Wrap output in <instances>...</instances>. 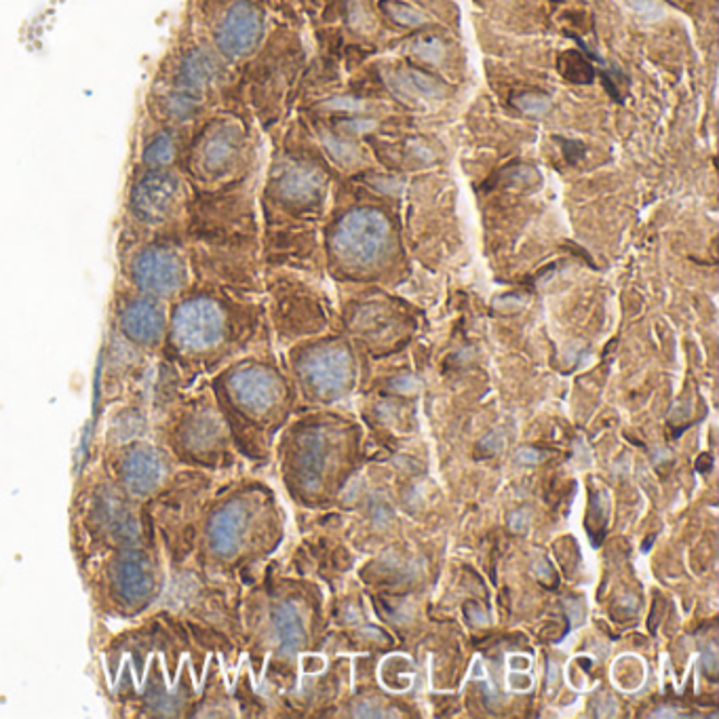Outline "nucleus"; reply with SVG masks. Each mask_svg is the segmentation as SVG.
Returning <instances> with one entry per match:
<instances>
[{"label": "nucleus", "mask_w": 719, "mask_h": 719, "mask_svg": "<svg viewBox=\"0 0 719 719\" xmlns=\"http://www.w3.org/2000/svg\"><path fill=\"white\" fill-rule=\"evenodd\" d=\"M326 144H328V148L332 150L338 159H349L351 155H355V148H353V146L342 144L338 138H328L326 139Z\"/></svg>", "instance_id": "bb28decb"}, {"label": "nucleus", "mask_w": 719, "mask_h": 719, "mask_svg": "<svg viewBox=\"0 0 719 719\" xmlns=\"http://www.w3.org/2000/svg\"><path fill=\"white\" fill-rule=\"evenodd\" d=\"M228 577L201 568L194 559L169 566L163 595L157 608L184 620L214 652L224 654L232 643V606L226 589Z\"/></svg>", "instance_id": "9b49d317"}, {"label": "nucleus", "mask_w": 719, "mask_h": 719, "mask_svg": "<svg viewBox=\"0 0 719 719\" xmlns=\"http://www.w3.org/2000/svg\"><path fill=\"white\" fill-rule=\"evenodd\" d=\"M167 568L159 547H127L89 559L79 572L95 623H132L157 608Z\"/></svg>", "instance_id": "20e7f679"}, {"label": "nucleus", "mask_w": 719, "mask_h": 719, "mask_svg": "<svg viewBox=\"0 0 719 719\" xmlns=\"http://www.w3.org/2000/svg\"><path fill=\"white\" fill-rule=\"evenodd\" d=\"M116 278L171 305L193 287L186 237L171 235L116 241Z\"/></svg>", "instance_id": "f8f14e48"}, {"label": "nucleus", "mask_w": 719, "mask_h": 719, "mask_svg": "<svg viewBox=\"0 0 719 719\" xmlns=\"http://www.w3.org/2000/svg\"><path fill=\"white\" fill-rule=\"evenodd\" d=\"M235 447L248 449L251 429L269 424L285 397L277 369L266 361L237 360L207 378Z\"/></svg>", "instance_id": "9d476101"}, {"label": "nucleus", "mask_w": 719, "mask_h": 719, "mask_svg": "<svg viewBox=\"0 0 719 719\" xmlns=\"http://www.w3.org/2000/svg\"><path fill=\"white\" fill-rule=\"evenodd\" d=\"M193 129L173 127L139 114L136 136L132 141L129 167L141 169H182Z\"/></svg>", "instance_id": "6ab92c4d"}, {"label": "nucleus", "mask_w": 719, "mask_h": 719, "mask_svg": "<svg viewBox=\"0 0 719 719\" xmlns=\"http://www.w3.org/2000/svg\"><path fill=\"white\" fill-rule=\"evenodd\" d=\"M68 517L70 547L79 568L116 549L157 547L144 504L125 494L95 458H89L77 477Z\"/></svg>", "instance_id": "7ed1b4c3"}, {"label": "nucleus", "mask_w": 719, "mask_h": 719, "mask_svg": "<svg viewBox=\"0 0 719 719\" xmlns=\"http://www.w3.org/2000/svg\"><path fill=\"white\" fill-rule=\"evenodd\" d=\"M152 437L182 469L221 472L235 463V443L207 380L186 388L152 422Z\"/></svg>", "instance_id": "39448f33"}, {"label": "nucleus", "mask_w": 719, "mask_h": 719, "mask_svg": "<svg viewBox=\"0 0 719 719\" xmlns=\"http://www.w3.org/2000/svg\"><path fill=\"white\" fill-rule=\"evenodd\" d=\"M109 328L152 357H161L169 328V303L141 294L121 278L109 300Z\"/></svg>", "instance_id": "dca6fc26"}, {"label": "nucleus", "mask_w": 719, "mask_h": 719, "mask_svg": "<svg viewBox=\"0 0 719 719\" xmlns=\"http://www.w3.org/2000/svg\"><path fill=\"white\" fill-rule=\"evenodd\" d=\"M298 374L321 395L340 392L351 380V355L340 346H317L298 360Z\"/></svg>", "instance_id": "5701e85b"}, {"label": "nucleus", "mask_w": 719, "mask_h": 719, "mask_svg": "<svg viewBox=\"0 0 719 719\" xmlns=\"http://www.w3.org/2000/svg\"><path fill=\"white\" fill-rule=\"evenodd\" d=\"M152 437V418L148 410V401L144 397L118 401L104 410L102 431L98 440L91 443V454L116 447L121 443Z\"/></svg>", "instance_id": "412c9836"}, {"label": "nucleus", "mask_w": 719, "mask_h": 719, "mask_svg": "<svg viewBox=\"0 0 719 719\" xmlns=\"http://www.w3.org/2000/svg\"><path fill=\"white\" fill-rule=\"evenodd\" d=\"M517 104L522 111L529 112V114H543L549 109V100L543 95H524V98H520Z\"/></svg>", "instance_id": "a878e982"}, {"label": "nucleus", "mask_w": 719, "mask_h": 719, "mask_svg": "<svg viewBox=\"0 0 719 719\" xmlns=\"http://www.w3.org/2000/svg\"><path fill=\"white\" fill-rule=\"evenodd\" d=\"M388 9H390V13L395 15V20H399V22H403V24H418V13L412 11V9H408V7H399V9L388 7Z\"/></svg>", "instance_id": "cd10ccee"}, {"label": "nucleus", "mask_w": 719, "mask_h": 719, "mask_svg": "<svg viewBox=\"0 0 719 719\" xmlns=\"http://www.w3.org/2000/svg\"><path fill=\"white\" fill-rule=\"evenodd\" d=\"M323 193V173L317 167L296 159H281L271 171L269 196L277 205L305 207Z\"/></svg>", "instance_id": "aec40b11"}, {"label": "nucleus", "mask_w": 719, "mask_h": 719, "mask_svg": "<svg viewBox=\"0 0 719 719\" xmlns=\"http://www.w3.org/2000/svg\"><path fill=\"white\" fill-rule=\"evenodd\" d=\"M251 330L250 306L235 294L193 285L169 305V328L161 357L189 385H196L237 361L250 342Z\"/></svg>", "instance_id": "f03ea898"}, {"label": "nucleus", "mask_w": 719, "mask_h": 719, "mask_svg": "<svg viewBox=\"0 0 719 719\" xmlns=\"http://www.w3.org/2000/svg\"><path fill=\"white\" fill-rule=\"evenodd\" d=\"M193 196V186L182 169L129 167L116 241L186 237Z\"/></svg>", "instance_id": "423d86ee"}, {"label": "nucleus", "mask_w": 719, "mask_h": 719, "mask_svg": "<svg viewBox=\"0 0 719 719\" xmlns=\"http://www.w3.org/2000/svg\"><path fill=\"white\" fill-rule=\"evenodd\" d=\"M191 30L237 66L258 52L266 22L255 0H194Z\"/></svg>", "instance_id": "4468645a"}, {"label": "nucleus", "mask_w": 719, "mask_h": 719, "mask_svg": "<svg viewBox=\"0 0 719 719\" xmlns=\"http://www.w3.org/2000/svg\"><path fill=\"white\" fill-rule=\"evenodd\" d=\"M390 241L387 216L376 209H353L333 230V251L353 266L376 262Z\"/></svg>", "instance_id": "a211bd4d"}, {"label": "nucleus", "mask_w": 719, "mask_h": 719, "mask_svg": "<svg viewBox=\"0 0 719 719\" xmlns=\"http://www.w3.org/2000/svg\"><path fill=\"white\" fill-rule=\"evenodd\" d=\"M418 52H420V56H424L426 59H437V57L442 56V45L435 43V41H429L426 43V49L424 47H418Z\"/></svg>", "instance_id": "c85d7f7f"}, {"label": "nucleus", "mask_w": 719, "mask_h": 719, "mask_svg": "<svg viewBox=\"0 0 719 719\" xmlns=\"http://www.w3.org/2000/svg\"><path fill=\"white\" fill-rule=\"evenodd\" d=\"M216 490L218 472L180 467L152 499L144 502L148 526L167 566L193 559L203 515Z\"/></svg>", "instance_id": "0eeeda50"}, {"label": "nucleus", "mask_w": 719, "mask_h": 719, "mask_svg": "<svg viewBox=\"0 0 719 719\" xmlns=\"http://www.w3.org/2000/svg\"><path fill=\"white\" fill-rule=\"evenodd\" d=\"M89 458L100 460L121 490L141 504L152 499L171 479V475L180 469L171 454L155 437L121 443L111 449L91 454Z\"/></svg>", "instance_id": "2eb2a0df"}, {"label": "nucleus", "mask_w": 719, "mask_h": 719, "mask_svg": "<svg viewBox=\"0 0 719 719\" xmlns=\"http://www.w3.org/2000/svg\"><path fill=\"white\" fill-rule=\"evenodd\" d=\"M93 637L95 680L116 718H189L214 648L184 620L155 608Z\"/></svg>", "instance_id": "f257e3e1"}, {"label": "nucleus", "mask_w": 719, "mask_h": 719, "mask_svg": "<svg viewBox=\"0 0 719 719\" xmlns=\"http://www.w3.org/2000/svg\"><path fill=\"white\" fill-rule=\"evenodd\" d=\"M260 502L251 486L218 488L203 515L194 561L220 577H237L258 540Z\"/></svg>", "instance_id": "6e6552de"}, {"label": "nucleus", "mask_w": 719, "mask_h": 719, "mask_svg": "<svg viewBox=\"0 0 719 719\" xmlns=\"http://www.w3.org/2000/svg\"><path fill=\"white\" fill-rule=\"evenodd\" d=\"M152 81L220 109L230 91L232 66L189 28L163 57Z\"/></svg>", "instance_id": "ddd939ff"}, {"label": "nucleus", "mask_w": 719, "mask_h": 719, "mask_svg": "<svg viewBox=\"0 0 719 719\" xmlns=\"http://www.w3.org/2000/svg\"><path fill=\"white\" fill-rule=\"evenodd\" d=\"M248 123L228 104L209 112L191 134L182 171L194 193L220 191L241 182L250 159Z\"/></svg>", "instance_id": "1a4fd4ad"}, {"label": "nucleus", "mask_w": 719, "mask_h": 719, "mask_svg": "<svg viewBox=\"0 0 719 719\" xmlns=\"http://www.w3.org/2000/svg\"><path fill=\"white\" fill-rule=\"evenodd\" d=\"M212 111L216 109L157 81L148 87L141 106V112L150 118L184 129H194Z\"/></svg>", "instance_id": "4be33fe9"}, {"label": "nucleus", "mask_w": 719, "mask_h": 719, "mask_svg": "<svg viewBox=\"0 0 719 719\" xmlns=\"http://www.w3.org/2000/svg\"><path fill=\"white\" fill-rule=\"evenodd\" d=\"M269 639L281 657H296L305 648V616L294 600H278L269 609Z\"/></svg>", "instance_id": "b1692460"}, {"label": "nucleus", "mask_w": 719, "mask_h": 719, "mask_svg": "<svg viewBox=\"0 0 719 719\" xmlns=\"http://www.w3.org/2000/svg\"><path fill=\"white\" fill-rule=\"evenodd\" d=\"M559 72L572 83H591L593 81L591 64L577 52H568L559 57Z\"/></svg>", "instance_id": "393cba45"}, {"label": "nucleus", "mask_w": 719, "mask_h": 719, "mask_svg": "<svg viewBox=\"0 0 719 719\" xmlns=\"http://www.w3.org/2000/svg\"><path fill=\"white\" fill-rule=\"evenodd\" d=\"M155 361L157 357L146 355L118 333L112 332L111 328H106L98 383L100 410L104 412L106 408L127 399H146Z\"/></svg>", "instance_id": "f3484780"}]
</instances>
